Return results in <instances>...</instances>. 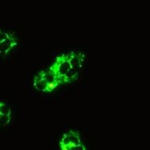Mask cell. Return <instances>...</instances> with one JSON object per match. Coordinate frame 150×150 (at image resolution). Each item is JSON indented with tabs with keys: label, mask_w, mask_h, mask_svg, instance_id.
Listing matches in <instances>:
<instances>
[{
	"label": "cell",
	"mask_w": 150,
	"mask_h": 150,
	"mask_svg": "<svg viewBox=\"0 0 150 150\" xmlns=\"http://www.w3.org/2000/svg\"><path fill=\"white\" fill-rule=\"evenodd\" d=\"M11 119L12 117L4 116L2 113H0V127L8 125L11 122Z\"/></svg>",
	"instance_id": "cell-6"
},
{
	"label": "cell",
	"mask_w": 150,
	"mask_h": 150,
	"mask_svg": "<svg viewBox=\"0 0 150 150\" xmlns=\"http://www.w3.org/2000/svg\"><path fill=\"white\" fill-rule=\"evenodd\" d=\"M49 68L58 77L62 84H68V77L71 71V67L67 53L61 54L56 56L54 62Z\"/></svg>",
	"instance_id": "cell-2"
},
{
	"label": "cell",
	"mask_w": 150,
	"mask_h": 150,
	"mask_svg": "<svg viewBox=\"0 0 150 150\" xmlns=\"http://www.w3.org/2000/svg\"><path fill=\"white\" fill-rule=\"evenodd\" d=\"M61 84L60 80L49 68L41 70L35 75L33 80L34 88L38 91L45 93L55 91Z\"/></svg>",
	"instance_id": "cell-1"
},
{
	"label": "cell",
	"mask_w": 150,
	"mask_h": 150,
	"mask_svg": "<svg viewBox=\"0 0 150 150\" xmlns=\"http://www.w3.org/2000/svg\"><path fill=\"white\" fill-rule=\"evenodd\" d=\"M67 56L71 67V71L68 77V84H69L77 79L82 68L84 67L85 55L84 52H81L72 51L67 53Z\"/></svg>",
	"instance_id": "cell-4"
},
{
	"label": "cell",
	"mask_w": 150,
	"mask_h": 150,
	"mask_svg": "<svg viewBox=\"0 0 150 150\" xmlns=\"http://www.w3.org/2000/svg\"><path fill=\"white\" fill-rule=\"evenodd\" d=\"M59 145L60 150H87L81 134L74 130H69L63 134Z\"/></svg>",
	"instance_id": "cell-3"
},
{
	"label": "cell",
	"mask_w": 150,
	"mask_h": 150,
	"mask_svg": "<svg viewBox=\"0 0 150 150\" xmlns=\"http://www.w3.org/2000/svg\"><path fill=\"white\" fill-rule=\"evenodd\" d=\"M18 38L13 34L0 28V56H7L16 49Z\"/></svg>",
	"instance_id": "cell-5"
}]
</instances>
